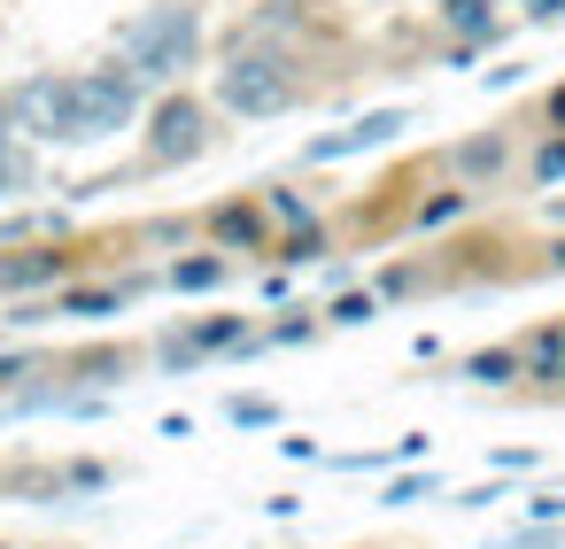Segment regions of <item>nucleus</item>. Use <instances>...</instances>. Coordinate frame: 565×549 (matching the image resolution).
I'll use <instances>...</instances> for the list:
<instances>
[{
  "mask_svg": "<svg viewBox=\"0 0 565 549\" xmlns=\"http://www.w3.org/2000/svg\"><path fill=\"white\" fill-rule=\"evenodd\" d=\"M186 341H194V356H225V348H264V333H248L241 317H202V325H186Z\"/></svg>",
  "mask_w": 565,
  "mask_h": 549,
  "instance_id": "obj_13",
  "label": "nucleus"
},
{
  "mask_svg": "<svg viewBox=\"0 0 565 549\" xmlns=\"http://www.w3.org/2000/svg\"><path fill=\"white\" fill-rule=\"evenodd\" d=\"M441 32L457 40V47H495L503 40V17H495V0H441Z\"/></svg>",
  "mask_w": 565,
  "mask_h": 549,
  "instance_id": "obj_9",
  "label": "nucleus"
},
{
  "mask_svg": "<svg viewBox=\"0 0 565 549\" xmlns=\"http://www.w3.org/2000/svg\"><path fill=\"white\" fill-rule=\"evenodd\" d=\"M279 263H318L326 256V225L310 217V225H295V233H279V248H271Z\"/></svg>",
  "mask_w": 565,
  "mask_h": 549,
  "instance_id": "obj_17",
  "label": "nucleus"
},
{
  "mask_svg": "<svg viewBox=\"0 0 565 549\" xmlns=\"http://www.w3.org/2000/svg\"><path fill=\"white\" fill-rule=\"evenodd\" d=\"M264 209H271V217H279V225H287V233H295V225H310V217H318V209H310V194H295V186H264Z\"/></svg>",
  "mask_w": 565,
  "mask_h": 549,
  "instance_id": "obj_18",
  "label": "nucleus"
},
{
  "mask_svg": "<svg viewBox=\"0 0 565 549\" xmlns=\"http://www.w3.org/2000/svg\"><path fill=\"white\" fill-rule=\"evenodd\" d=\"M465 379L472 387H511V379H526V348H472Z\"/></svg>",
  "mask_w": 565,
  "mask_h": 549,
  "instance_id": "obj_14",
  "label": "nucleus"
},
{
  "mask_svg": "<svg viewBox=\"0 0 565 549\" xmlns=\"http://www.w3.org/2000/svg\"><path fill=\"white\" fill-rule=\"evenodd\" d=\"M465 209H472V186H441V194H426V202L411 209V225H418V233H441V225H457Z\"/></svg>",
  "mask_w": 565,
  "mask_h": 549,
  "instance_id": "obj_16",
  "label": "nucleus"
},
{
  "mask_svg": "<svg viewBox=\"0 0 565 549\" xmlns=\"http://www.w3.org/2000/svg\"><path fill=\"white\" fill-rule=\"evenodd\" d=\"M550 271H565V240H550Z\"/></svg>",
  "mask_w": 565,
  "mask_h": 549,
  "instance_id": "obj_29",
  "label": "nucleus"
},
{
  "mask_svg": "<svg viewBox=\"0 0 565 549\" xmlns=\"http://www.w3.org/2000/svg\"><path fill=\"white\" fill-rule=\"evenodd\" d=\"M86 256H63V248H17V256H0V294H32V287H55L71 279Z\"/></svg>",
  "mask_w": 565,
  "mask_h": 549,
  "instance_id": "obj_8",
  "label": "nucleus"
},
{
  "mask_svg": "<svg viewBox=\"0 0 565 549\" xmlns=\"http://www.w3.org/2000/svg\"><path fill=\"white\" fill-rule=\"evenodd\" d=\"M210 240H217L225 256H271V248H279V217L264 209V194H256V202H217V209H210Z\"/></svg>",
  "mask_w": 565,
  "mask_h": 549,
  "instance_id": "obj_6",
  "label": "nucleus"
},
{
  "mask_svg": "<svg viewBox=\"0 0 565 549\" xmlns=\"http://www.w3.org/2000/svg\"><path fill=\"white\" fill-rule=\"evenodd\" d=\"M9 125H17V117H9V101H0V194L17 186V163H9Z\"/></svg>",
  "mask_w": 565,
  "mask_h": 549,
  "instance_id": "obj_24",
  "label": "nucleus"
},
{
  "mask_svg": "<svg viewBox=\"0 0 565 549\" xmlns=\"http://www.w3.org/2000/svg\"><path fill=\"white\" fill-rule=\"evenodd\" d=\"M140 294V279H117V287H71V294H55V310L63 317H109V310H125Z\"/></svg>",
  "mask_w": 565,
  "mask_h": 549,
  "instance_id": "obj_12",
  "label": "nucleus"
},
{
  "mask_svg": "<svg viewBox=\"0 0 565 549\" xmlns=\"http://www.w3.org/2000/svg\"><path fill=\"white\" fill-rule=\"evenodd\" d=\"M526 510H534V518H550V526H557V518H565V495H534V503H526Z\"/></svg>",
  "mask_w": 565,
  "mask_h": 549,
  "instance_id": "obj_27",
  "label": "nucleus"
},
{
  "mask_svg": "<svg viewBox=\"0 0 565 549\" xmlns=\"http://www.w3.org/2000/svg\"><path fill=\"white\" fill-rule=\"evenodd\" d=\"M233 426H279V402H264V395H233Z\"/></svg>",
  "mask_w": 565,
  "mask_h": 549,
  "instance_id": "obj_22",
  "label": "nucleus"
},
{
  "mask_svg": "<svg viewBox=\"0 0 565 549\" xmlns=\"http://www.w3.org/2000/svg\"><path fill=\"white\" fill-rule=\"evenodd\" d=\"M9 117H17V132H32V140H78V78H24L17 94H9Z\"/></svg>",
  "mask_w": 565,
  "mask_h": 549,
  "instance_id": "obj_4",
  "label": "nucleus"
},
{
  "mask_svg": "<svg viewBox=\"0 0 565 549\" xmlns=\"http://www.w3.org/2000/svg\"><path fill=\"white\" fill-rule=\"evenodd\" d=\"M117 55H125L148 86H179V78L194 71V55H202V24H194V9H148L140 24L117 32Z\"/></svg>",
  "mask_w": 565,
  "mask_h": 549,
  "instance_id": "obj_1",
  "label": "nucleus"
},
{
  "mask_svg": "<svg viewBox=\"0 0 565 549\" xmlns=\"http://www.w3.org/2000/svg\"><path fill=\"white\" fill-rule=\"evenodd\" d=\"M534 179L550 186V179H565V132H550L542 148H534Z\"/></svg>",
  "mask_w": 565,
  "mask_h": 549,
  "instance_id": "obj_21",
  "label": "nucleus"
},
{
  "mask_svg": "<svg viewBox=\"0 0 565 549\" xmlns=\"http://www.w3.org/2000/svg\"><path fill=\"white\" fill-rule=\"evenodd\" d=\"M557 387H565V372H557Z\"/></svg>",
  "mask_w": 565,
  "mask_h": 549,
  "instance_id": "obj_30",
  "label": "nucleus"
},
{
  "mask_svg": "<svg viewBox=\"0 0 565 549\" xmlns=\"http://www.w3.org/2000/svg\"><path fill=\"white\" fill-rule=\"evenodd\" d=\"M542 125H550V132H565V86H557V94L542 101Z\"/></svg>",
  "mask_w": 565,
  "mask_h": 549,
  "instance_id": "obj_28",
  "label": "nucleus"
},
{
  "mask_svg": "<svg viewBox=\"0 0 565 549\" xmlns=\"http://www.w3.org/2000/svg\"><path fill=\"white\" fill-rule=\"evenodd\" d=\"M411 117L403 109H380V117H364V125H349V132H326V140H310V163H333V155H356V148H380V140H395Z\"/></svg>",
  "mask_w": 565,
  "mask_h": 549,
  "instance_id": "obj_10",
  "label": "nucleus"
},
{
  "mask_svg": "<svg viewBox=\"0 0 565 549\" xmlns=\"http://www.w3.org/2000/svg\"><path fill=\"white\" fill-rule=\"evenodd\" d=\"M503 549H565V534H557V526L542 518V526H526V534H511Z\"/></svg>",
  "mask_w": 565,
  "mask_h": 549,
  "instance_id": "obj_23",
  "label": "nucleus"
},
{
  "mask_svg": "<svg viewBox=\"0 0 565 549\" xmlns=\"http://www.w3.org/2000/svg\"><path fill=\"white\" fill-rule=\"evenodd\" d=\"M557 372H565V325H534L526 333V379L557 387Z\"/></svg>",
  "mask_w": 565,
  "mask_h": 549,
  "instance_id": "obj_15",
  "label": "nucleus"
},
{
  "mask_svg": "<svg viewBox=\"0 0 565 549\" xmlns=\"http://www.w3.org/2000/svg\"><path fill=\"white\" fill-rule=\"evenodd\" d=\"M519 9H526V24H557V17H565V0H519Z\"/></svg>",
  "mask_w": 565,
  "mask_h": 549,
  "instance_id": "obj_25",
  "label": "nucleus"
},
{
  "mask_svg": "<svg viewBox=\"0 0 565 549\" xmlns=\"http://www.w3.org/2000/svg\"><path fill=\"white\" fill-rule=\"evenodd\" d=\"M202 148H210L202 101H194V94H163L156 117H148V155H156V163H194Z\"/></svg>",
  "mask_w": 565,
  "mask_h": 549,
  "instance_id": "obj_5",
  "label": "nucleus"
},
{
  "mask_svg": "<svg viewBox=\"0 0 565 549\" xmlns=\"http://www.w3.org/2000/svg\"><path fill=\"white\" fill-rule=\"evenodd\" d=\"M318 325H326L318 310H287V317H279L264 341H271V348H302V341H318Z\"/></svg>",
  "mask_w": 565,
  "mask_h": 549,
  "instance_id": "obj_19",
  "label": "nucleus"
},
{
  "mask_svg": "<svg viewBox=\"0 0 565 549\" xmlns=\"http://www.w3.org/2000/svg\"><path fill=\"white\" fill-rule=\"evenodd\" d=\"M24 372H47V356H0V379H24Z\"/></svg>",
  "mask_w": 565,
  "mask_h": 549,
  "instance_id": "obj_26",
  "label": "nucleus"
},
{
  "mask_svg": "<svg viewBox=\"0 0 565 549\" xmlns=\"http://www.w3.org/2000/svg\"><path fill=\"white\" fill-rule=\"evenodd\" d=\"M225 279H233V256H225V248H210V256H179V263L163 271L171 294H210V287H225Z\"/></svg>",
  "mask_w": 565,
  "mask_h": 549,
  "instance_id": "obj_11",
  "label": "nucleus"
},
{
  "mask_svg": "<svg viewBox=\"0 0 565 549\" xmlns=\"http://www.w3.org/2000/svg\"><path fill=\"white\" fill-rule=\"evenodd\" d=\"M380 317V294L364 287V294H333V310H326V325H372Z\"/></svg>",
  "mask_w": 565,
  "mask_h": 549,
  "instance_id": "obj_20",
  "label": "nucleus"
},
{
  "mask_svg": "<svg viewBox=\"0 0 565 549\" xmlns=\"http://www.w3.org/2000/svg\"><path fill=\"white\" fill-rule=\"evenodd\" d=\"M503 171H511V132H472V140H457V148H449V179H457V186H472V194H480V186H495Z\"/></svg>",
  "mask_w": 565,
  "mask_h": 549,
  "instance_id": "obj_7",
  "label": "nucleus"
},
{
  "mask_svg": "<svg viewBox=\"0 0 565 549\" xmlns=\"http://www.w3.org/2000/svg\"><path fill=\"white\" fill-rule=\"evenodd\" d=\"M295 101H302V78L287 55L233 47V63L217 71V109H233V117H287Z\"/></svg>",
  "mask_w": 565,
  "mask_h": 549,
  "instance_id": "obj_2",
  "label": "nucleus"
},
{
  "mask_svg": "<svg viewBox=\"0 0 565 549\" xmlns=\"http://www.w3.org/2000/svg\"><path fill=\"white\" fill-rule=\"evenodd\" d=\"M140 71L132 63H109V71H78V140H109L140 117Z\"/></svg>",
  "mask_w": 565,
  "mask_h": 549,
  "instance_id": "obj_3",
  "label": "nucleus"
}]
</instances>
